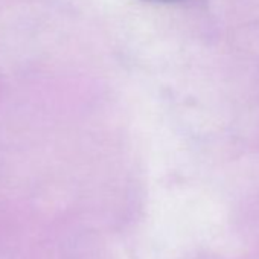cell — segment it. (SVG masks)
<instances>
[{
	"instance_id": "1",
	"label": "cell",
	"mask_w": 259,
	"mask_h": 259,
	"mask_svg": "<svg viewBox=\"0 0 259 259\" xmlns=\"http://www.w3.org/2000/svg\"><path fill=\"white\" fill-rule=\"evenodd\" d=\"M159 2H172V0H159Z\"/></svg>"
}]
</instances>
